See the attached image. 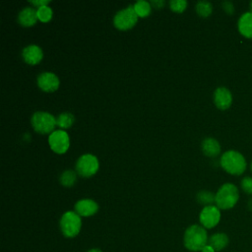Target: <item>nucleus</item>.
<instances>
[{
  "instance_id": "412c9836",
  "label": "nucleus",
  "mask_w": 252,
  "mask_h": 252,
  "mask_svg": "<svg viewBox=\"0 0 252 252\" xmlns=\"http://www.w3.org/2000/svg\"><path fill=\"white\" fill-rule=\"evenodd\" d=\"M196 12L203 18L209 17L213 12V6L209 1H199L195 6Z\"/></svg>"
},
{
  "instance_id": "c756f323",
  "label": "nucleus",
  "mask_w": 252,
  "mask_h": 252,
  "mask_svg": "<svg viewBox=\"0 0 252 252\" xmlns=\"http://www.w3.org/2000/svg\"><path fill=\"white\" fill-rule=\"evenodd\" d=\"M88 252H102V251L100 249H98V248H92Z\"/></svg>"
},
{
  "instance_id": "4468645a",
  "label": "nucleus",
  "mask_w": 252,
  "mask_h": 252,
  "mask_svg": "<svg viewBox=\"0 0 252 252\" xmlns=\"http://www.w3.org/2000/svg\"><path fill=\"white\" fill-rule=\"evenodd\" d=\"M37 12L33 7H25L18 14V22L21 26L31 27L37 21Z\"/></svg>"
},
{
  "instance_id": "7c9ffc66",
  "label": "nucleus",
  "mask_w": 252,
  "mask_h": 252,
  "mask_svg": "<svg viewBox=\"0 0 252 252\" xmlns=\"http://www.w3.org/2000/svg\"><path fill=\"white\" fill-rule=\"evenodd\" d=\"M250 12L252 13V1H251V3H250Z\"/></svg>"
},
{
  "instance_id": "39448f33",
  "label": "nucleus",
  "mask_w": 252,
  "mask_h": 252,
  "mask_svg": "<svg viewBox=\"0 0 252 252\" xmlns=\"http://www.w3.org/2000/svg\"><path fill=\"white\" fill-rule=\"evenodd\" d=\"M33 129L40 134L52 133L56 125V118L49 112L35 111L31 119Z\"/></svg>"
},
{
  "instance_id": "2f4dec72",
  "label": "nucleus",
  "mask_w": 252,
  "mask_h": 252,
  "mask_svg": "<svg viewBox=\"0 0 252 252\" xmlns=\"http://www.w3.org/2000/svg\"><path fill=\"white\" fill-rule=\"evenodd\" d=\"M250 168H251V171H252V162H251V164H250Z\"/></svg>"
},
{
  "instance_id": "ddd939ff",
  "label": "nucleus",
  "mask_w": 252,
  "mask_h": 252,
  "mask_svg": "<svg viewBox=\"0 0 252 252\" xmlns=\"http://www.w3.org/2000/svg\"><path fill=\"white\" fill-rule=\"evenodd\" d=\"M98 210V205L92 199H82L76 202L75 212L80 217H91Z\"/></svg>"
},
{
  "instance_id": "393cba45",
  "label": "nucleus",
  "mask_w": 252,
  "mask_h": 252,
  "mask_svg": "<svg viewBox=\"0 0 252 252\" xmlns=\"http://www.w3.org/2000/svg\"><path fill=\"white\" fill-rule=\"evenodd\" d=\"M241 189L243 190V192H245L246 194L252 195V177L250 176H246L241 180L240 183Z\"/></svg>"
},
{
  "instance_id": "a211bd4d",
  "label": "nucleus",
  "mask_w": 252,
  "mask_h": 252,
  "mask_svg": "<svg viewBox=\"0 0 252 252\" xmlns=\"http://www.w3.org/2000/svg\"><path fill=\"white\" fill-rule=\"evenodd\" d=\"M75 121V116L70 112H62L56 117V125L62 129L70 128Z\"/></svg>"
},
{
  "instance_id": "5701e85b",
  "label": "nucleus",
  "mask_w": 252,
  "mask_h": 252,
  "mask_svg": "<svg viewBox=\"0 0 252 252\" xmlns=\"http://www.w3.org/2000/svg\"><path fill=\"white\" fill-rule=\"evenodd\" d=\"M36 12H37V18L39 19V21H41L43 23L50 21L52 18V14H53L52 9L47 5L37 7Z\"/></svg>"
},
{
  "instance_id": "aec40b11",
  "label": "nucleus",
  "mask_w": 252,
  "mask_h": 252,
  "mask_svg": "<svg viewBox=\"0 0 252 252\" xmlns=\"http://www.w3.org/2000/svg\"><path fill=\"white\" fill-rule=\"evenodd\" d=\"M76 179H77L76 172L73 170H70V169L63 171L59 177L60 183L66 187H70V186L74 185V183L76 182Z\"/></svg>"
},
{
  "instance_id": "1a4fd4ad",
  "label": "nucleus",
  "mask_w": 252,
  "mask_h": 252,
  "mask_svg": "<svg viewBox=\"0 0 252 252\" xmlns=\"http://www.w3.org/2000/svg\"><path fill=\"white\" fill-rule=\"evenodd\" d=\"M199 220L202 226H204L205 228L215 227L220 220V209L214 205L204 207L200 213Z\"/></svg>"
},
{
  "instance_id": "b1692460",
  "label": "nucleus",
  "mask_w": 252,
  "mask_h": 252,
  "mask_svg": "<svg viewBox=\"0 0 252 252\" xmlns=\"http://www.w3.org/2000/svg\"><path fill=\"white\" fill-rule=\"evenodd\" d=\"M169 6L172 11L180 13L186 9L187 1L186 0H170Z\"/></svg>"
},
{
  "instance_id": "a878e982",
  "label": "nucleus",
  "mask_w": 252,
  "mask_h": 252,
  "mask_svg": "<svg viewBox=\"0 0 252 252\" xmlns=\"http://www.w3.org/2000/svg\"><path fill=\"white\" fill-rule=\"evenodd\" d=\"M222 9L227 13V14H233L234 13V6L231 2L229 1H224L222 2Z\"/></svg>"
},
{
  "instance_id": "6ab92c4d",
  "label": "nucleus",
  "mask_w": 252,
  "mask_h": 252,
  "mask_svg": "<svg viewBox=\"0 0 252 252\" xmlns=\"http://www.w3.org/2000/svg\"><path fill=\"white\" fill-rule=\"evenodd\" d=\"M134 6V10L136 12V14L138 15V17H147L150 15L152 7H151V3L145 0H138L137 2H135Z\"/></svg>"
},
{
  "instance_id": "20e7f679",
  "label": "nucleus",
  "mask_w": 252,
  "mask_h": 252,
  "mask_svg": "<svg viewBox=\"0 0 252 252\" xmlns=\"http://www.w3.org/2000/svg\"><path fill=\"white\" fill-rule=\"evenodd\" d=\"M61 232L66 237H75L79 234L82 227L81 217L73 211L64 213L59 221Z\"/></svg>"
},
{
  "instance_id": "0eeeda50",
  "label": "nucleus",
  "mask_w": 252,
  "mask_h": 252,
  "mask_svg": "<svg viewBox=\"0 0 252 252\" xmlns=\"http://www.w3.org/2000/svg\"><path fill=\"white\" fill-rule=\"evenodd\" d=\"M99 163L95 156L92 154L82 155L76 161V171L83 177L94 175L98 169Z\"/></svg>"
},
{
  "instance_id": "f8f14e48",
  "label": "nucleus",
  "mask_w": 252,
  "mask_h": 252,
  "mask_svg": "<svg viewBox=\"0 0 252 252\" xmlns=\"http://www.w3.org/2000/svg\"><path fill=\"white\" fill-rule=\"evenodd\" d=\"M22 57L24 61L30 65L37 64L43 57L42 49L36 44H30L22 50Z\"/></svg>"
},
{
  "instance_id": "7ed1b4c3",
  "label": "nucleus",
  "mask_w": 252,
  "mask_h": 252,
  "mask_svg": "<svg viewBox=\"0 0 252 252\" xmlns=\"http://www.w3.org/2000/svg\"><path fill=\"white\" fill-rule=\"evenodd\" d=\"M239 199L238 188L232 183L222 184L216 193L215 203L219 209L228 210L233 208Z\"/></svg>"
},
{
  "instance_id": "6e6552de",
  "label": "nucleus",
  "mask_w": 252,
  "mask_h": 252,
  "mask_svg": "<svg viewBox=\"0 0 252 252\" xmlns=\"http://www.w3.org/2000/svg\"><path fill=\"white\" fill-rule=\"evenodd\" d=\"M48 144L51 150L57 154L65 153L70 146V139L66 131L54 130L48 136Z\"/></svg>"
},
{
  "instance_id": "9b49d317",
  "label": "nucleus",
  "mask_w": 252,
  "mask_h": 252,
  "mask_svg": "<svg viewBox=\"0 0 252 252\" xmlns=\"http://www.w3.org/2000/svg\"><path fill=\"white\" fill-rule=\"evenodd\" d=\"M214 102L220 110L227 109L232 103V94L225 87H219L214 92Z\"/></svg>"
},
{
  "instance_id": "f03ea898",
  "label": "nucleus",
  "mask_w": 252,
  "mask_h": 252,
  "mask_svg": "<svg viewBox=\"0 0 252 252\" xmlns=\"http://www.w3.org/2000/svg\"><path fill=\"white\" fill-rule=\"evenodd\" d=\"M220 166L229 174L240 175L246 170V159L242 154L234 150L224 152L220 160Z\"/></svg>"
},
{
  "instance_id": "dca6fc26",
  "label": "nucleus",
  "mask_w": 252,
  "mask_h": 252,
  "mask_svg": "<svg viewBox=\"0 0 252 252\" xmlns=\"http://www.w3.org/2000/svg\"><path fill=\"white\" fill-rule=\"evenodd\" d=\"M202 152L210 158L217 157L220 153V145L214 138H206L202 142Z\"/></svg>"
},
{
  "instance_id": "f3484780",
  "label": "nucleus",
  "mask_w": 252,
  "mask_h": 252,
  "mask_svg": "<svg viewBox=\"0 0 252 252\" xmlns=\"http://www.w3.org/2000/svg\"><path fill=\"white\" fill-rule=\"evenodd\" d=\"M208 244L213 247L215 251H220L227 246L228 237L223 232H217L209 237Z\"/></svg>"
},
{
  "instance_id": "2eb2a0df",
  "label": "nucleus",
  "mask_w": 252,
  "mask_h": 252,
  "mask_svg": "<svg viewBox=\"0 0 252 252\" xmlns=\"http://www.w3.org/2000/svg\"><path fill=\"white\" fill-rule=\"evenodd\" d=\"M238 32L246 38H252V13L246 12L240 16L237 22Z\"/></svg>"
},
{
  "instance_id": "4be33fe9",
  "label": "nucleus",
  "mask_w": 252,
  "mask_h": 252,
  "mask_svg": "<svg viewBox=\"0 0 252 252\" xmlns=\"http://www.w3.org/2000/svg\"><path fill=\"white\" fill-rule=\"evenodd\" d=\"M197 200L200 204L205 205V207L211 206L216 200V194L207 190H202L197 194Z\"/></svg>"
},
{
  "instance_id": "f257e3e1",
  "label": "nucleus",
  "mask_w": 252,
  "mask_h": 252,
  "mask_svg": "<svg viewBox=\"0 0 252 252\" xmlns=\"http://www.w3.org/2000/svg\"><path fill=\"white\" fill-rule=\"evenodd\" d=\"M208 234L206 228L199 224L190 225L184 233V246L193 252L202 251L208 244Z\"/></svg>"
},
{
  "instance_id": "c85d7f7f",
  "label": "nucleus",
  "mask_w": 252,
  "mask_h": 252,
  "mask_svg": "<svg viewBox=\"0 0 252 252\" xmlns=\"http://www.w3.org/2000/svg\"><path fill=\"white\" fill-rule=\"evenodd\" d=\"M201 252H216V251L214 250L213 247H211L209 244H207V245L202 249Z\"/></svg>"
},
{
  "instance_id": "bb28decb",
  "label": "nucleus",
  "mask_w": 252,
  "mask_h": 252,
  "mask_svg": "<svg viewBox=\"0 0 252 252\" xmlns=\"http://www.w3.org/2000/svg\"><path fill=\"white\" fill-rule=\"evenodd\" d=\"M31 4L34 5V6H37V7H40V6H44V5H47L49 3L48 0H31L30 1Z\"/></svg>"
},
{
  "instance_id": "423d86ee",
  "label": "nucleus",
  "mask_w": 252,
  "mask_h": 252,
  "mask_svg": "<svg viewBox=\"0 0 252 252\" xmlns=\"http://www.w3.org/2000/svg\"><path fill=\"white\" fill-rule=\"evenodd\" d=\"M137 21H138V15L134 10L133 5H130L127 8L119 10L113 18L114 26L118 30H122V31L131 29L132 27L135 26Z\"/></svg>"
},
{
  "instance_id": "cd10ccee",
  "label": "nucleus",
  "mask_w": 252,
  "mask_h": 252,
  "mask_svg": "<svg viewBox=\"0 0 252 252\" xmlns=\"http://www.w3.org/2000/svg\"><path fill=\"white\" fill-rule=\"evenodd\" d=\"M151 4L155 5L158 8H161L163 6V4H164V1H162V0H158V1L157 0H153V1H151Z\"/></svg>"
},
{
  "instance_id": "9d476101",
  "label": "nucleus",
  "mask_w": 252,
  "mask_h": 252,
  "mask_svg": "<svg viewBox=\"0 0 252 252\" xmlns=\"http://www.w3.org/2000/svg\"><path fill=\"white\" fill-rule=\"evenodd\" d=\"M37 86L44 92H54L59 87V79L52 72H42L37 76Z\"/></svg>"
}]
</instances>
